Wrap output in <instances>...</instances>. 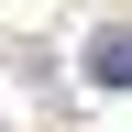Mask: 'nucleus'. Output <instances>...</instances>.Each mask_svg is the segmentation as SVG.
Wrapping results in <instances>:
<instances>
[{
	"label": "nucleus",
	"instance_id": "f257e3e1",
	"mask_svg": "<svg viewBox=\"0 0 132 132\" xmlns=\"http://www.w3.org/2000/svg\"><path fill=\"white\" fill-rule=\"evenodd\" d=\"M88 77H99V88H132V33H99V44H88Z\"/></svg>",
	"mask_w": 132,
	"mask_h": 132
}]
</instances>
